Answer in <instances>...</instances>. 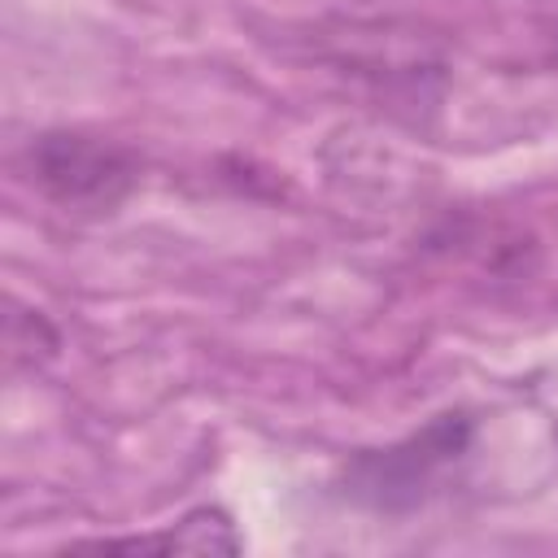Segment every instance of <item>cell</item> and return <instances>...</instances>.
Returning <instances> with one entry per match:
<instances>
[{
	"mask_svg": "<svg viewBox=\"0 0 558 558\" xmlns=\"http://www.w3.org/2000/svg\"><path fill=\"white\" fill-rule=\"evenodd\" d=\"M65 549H96V554H240L244 536L235 532V519L222 506H196L183 519L157 527V532H131V536H96V541H70Z\"/></svg>",
	"mask_w": 558,
	"mask_h": 558,
	"instance_id": "3",
	"label": "cell"
},
{
	"mask_svg": "<svg viewBox=\"0 0 558 558\" xmlns=\"http://www.w3.org/2000/svg\"><path fill=\"white\" fill-rule=\"evenodd\" d=\"M471 445H475L471 410H440L410 436L384 449L353 453L340 471V497L375 514H410L445 488V480L466 462Z\"/></svg>",
	"mask_w": 558,
	"mask_h": 558,
	"instance_id": "1",
	"label": "cell"
},
{
	"mask_svg": "<svg viewBox=\"0 0 558 558\" xmlns=\"http://www.w3.org/2000/svg\"><path fill=\"white\" fill-rule=\"evenodd\" d=\"M554 57H558V52H554Z\"/></svg>",
	"mask_w": 558,
	"mask_h": 558,
	"instance_id": "4",
	"label": "cell"
},
{
	"mask_svg": "<svg viewBox=\"0 0 558 558\" xmlns=\"http://www.w3.org/2000/svg\"><path fill=\"white\" fill-rule=\"evenodd\" d=\"M26 183L57 209L74 218H109L126 205L140 187V157L135 148L92 135V131H39L22 148Z\"/></svg>",
	"mask_w": 558,
	"mask_h": 558,
	"instance_id": "2",
	"label": "cell"
}]
</instances>
